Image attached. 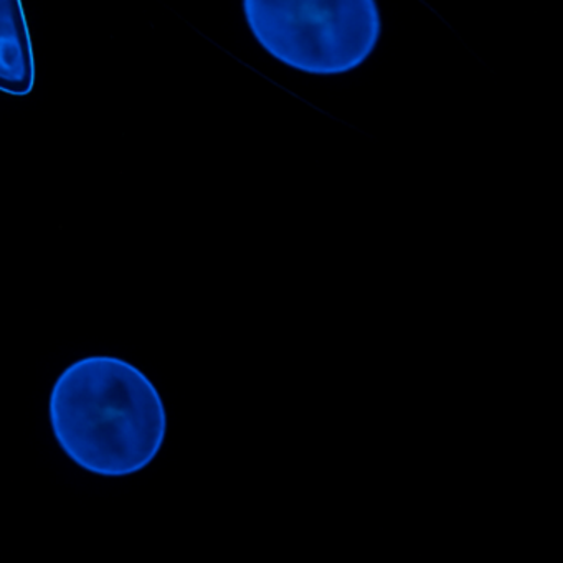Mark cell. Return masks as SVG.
<instances>
[{
  "label": "cell",
  "instance_id": "1",
  "mask_svg": "<svg viewBox=\"0 0 563 563\" xmlns=\"http://www.w3.org/2000/svg\"><path fill=\"white\" fill-rule=\"evenodd\" d=\"M55 440L81 470L123 477L150 466L167 434V411L143 371L113 355L68 365L52 388Z\"/></svg>",
  "mask_w": 563,
  "mask_h": 563
},
{
  "label": "cell",
  "instance_id": "2",
  "mask_svg": "<svg viewBox=\"0 0 563 563\" xmlns=\"http://www.w3.org/2000/svg\"><path fill=\"white\" fill-rule=\"evenodd\" d=\"M243 11L262 47L306 74L354 70L380 38L375 0H243Z\"/></svg>",
  "mask_w": 563,
  "mask_h": 563
}]
</instances>
